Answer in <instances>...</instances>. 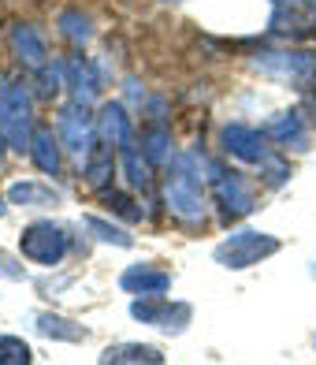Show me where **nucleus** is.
Listing matches in <instances>:
<instances>
[{
  "mask_svg": "<svg viewBox=\"0 0 316 365\" xmlns=\"http://www.w3.org/2000/svg\"><path fill=\"white\" fill-rule=\"evenodd\" d=\"M168 205L179 220L186 224H201L205 220V194H201V182L197 175L186 168V157L175 160V175L168 179Z\"/></svg>",
  "mask_w": 316,
  "mask_h": 365,
  "instance_id": "1",
  "label": "nucleus"
},
{
  "mask_svg": "<svg viewBox=\"0 0 316 365\" xmlns=\"http://www.w3.org/2000/svg\"><path fill=\"white\" fill-rule=\"evenodd\" d=\"M279 250V242L272 235H260V231H235L231 239H223L216 246V261L227 264V269H249L260 257H268Z\"/></svg>",
  "mask_w": 316,
  "mask_h": 365,
  "instance_id": "2",
  "label": "nucleus"
},
{
  "mask_svg": "<svg viewBox=\"0 0 316 365\" xmlns=\"http://www.w3.org/2000/svg\"><path fill=\"white\" fill-rule=\"evenodd\" d=\"M19 250L34 264H56L63 257V250H68V235H63L53 220H38V224H30L23 231Z\"/></svg>",
  "mask_w": 316,
  "mask_h": 365,
  "instance_id": "3",
  "label": "nucleus"
},
{
  "mask_svg": "<svg viewBox=\"0 0 316 365\" xmlns=\"http://www.w3.org/2000/svg\"><path fill=\"white\" fill-rule=\"evenodd\" d=\"M130 313L153 328H164V331H182V324L190 321V306L168 302L164 294H142V302L130 306Z\"/></svg>",
  "mask_w": 316,
  "mask_h": 365,
  "instance_id": "4",
  "label": "nucleus"
},
{
  "mask_svg": "<svg viewBox=\"0 0 316 365\" xmlns=\"http://www.w3.org/2000/svg\"><path fill=\"white\" fill-rule=\"evenodd\" d=\"M56 127H60L63 149H71V153H78V157H86L90 149H93V145H90L93 123H90V112H86V105H82V101H75L71 108H63L60 120H56Z\"/></svg>",
  "mask_w": 316,
  "mask_h": 365,
  "instance_id": "5",
  "label": "nucleus"
},
{
  "mask_svg": "<svg viewBox=\"0 0 316 365\" xmlns=\"http://www.w3.org/2000/svg\"><path fill=\"white\" fill-rule=\"evenodd\" d=\"M212 182H216V202H220V209L227 212L231 220H235V217H246V212L257 205L253 187H249V182H246L238 172H220Z\"/></svg>",
  "mask_w": 316,
  "mask_h": 365,
  "instance_id": "6",
  "label": "nucleus"
},
{
  "mask_svg": "<svg viewBox=\"0 0 316 365\" xmlns=\"http://www.w3.org/2000/svg\"><path fill=\"white\" fill-rule=\"evenodd\" d=\"M223 149L231 157H238L246 164H264L268 160V145H264V135L249 123H231L223 127Z\"/></svg>",
  "mask_w": 316,
  "mask_h": 365,
  "instance_id": "7",
  "label": "nucleus"
},
{
  "mask_svg": "<svg viewBox=\"0 0 316 365\" xmlns=\"http://www.w3.org/2000/svg\"><path fill=\"white\" fill-rule=\"evenodd\" d=\"M63 86H71L75 101L86 105L97 97V90H101V78H97L93 63H86L82 56H71V60H63Z\"/></svg>",
  "mask_w": 316,
  "mask_h": 365,
  "instance_id": "8",
  "label": "nucleus"
},
{
  "mask_svg": "<svg viewBox=\"0 0 316 365\" xmlns=\"http://www.w3.org/2000/svg\"><path fill=\"white\" fill-rule=\"evenodd\" d=\"M120 284H123L130 294H164V291H168V284H172V276L149 269V264H130Z\"/></svg>",
  "mask_w": 316,
  "mask_h": 365,
  "instance_id": "9",
  "label": "nucleus"
},
{
  "mask_svg": "<svg viewBox=\"0 0 316 365\" xmlns=\"http://www.w3.org/2000/svg\"><path fill=\"white\" fill-rule=\"evenodd\" d=\"M8 197L15 205H26V209H45V205H56L60 194L53 187H45V182H34V179H23V182H11Z\"/></svg>",
  "mask_w": 316,
  "mask_h": 365,
  "instance_id": "10",
  "label": "nucleus"
},
{
  "mask_svg": "<svg viewBox=\"0 0 316 365\" xmlns=\"http://www.w3.org/2000/svg\"><path fill=\"white\" fill-rule=\"evenodd\" d=\"M30 157H34V164L45 172V175H56L60 172V138H53V130H34V138H30Z\"/></svg>",
  "mask_w": 316,
  "mask_h": 365,
  "instance_id": "11",
  "label": "nucleus"
},
{
  "mask_svg": "<svg viewBox=\"0 0 316 365\" xmlns=\"http://www.w3.org/2000/svg\"><path fill=\"white\" fill-rule=\"evenodd\" d=\"M101 135L112 145H130V115L120 105H105V112H101Z\"/></svg>",
  "mask_w": 316,
  "mask_h": 365,
  "instance_id": "12",
  "label": "nucleus"
},
{
  "mask_svg": "<svg viewBox=\"0 0 316 365\" xmlns=\"http://www.w3.org/2000/svg\"><path fill=\"white\" fill-rule=\"evenodd\" d=\"M11 45H15V53H23L19 60H26L30 68H41L45 63V41H41V34L34 26H19L11 34Z\"/></svg>",
  "mask_w": 316,
  "mask_h": 365,
  "instance_id": "13",
  "label": "nucleus"
},
{
  "mask_svg": "<svg viewBox=\"0 0 316 365\" xmlns=\"http://www.w3.org/2000/svg\"><path fill=\"white\" fill-rule=\"evenodd\" d=\"M264 135L275 138L279 145H302L305 142V130H302V120H297V112H283L279 120H272L268 127H264Z\"/></svg>",
  "mask_w": 316,
  "mask_h": 365,
  "instance_id": "14",
  "label": "nucleus"
},
{
  "mask_svg": "<svg viewBox=\"0 0 316 365\" xmlns=\"http://www.w3.org/2000/svg\"><path fill=\"white\" fill-rule=\"evenodd\" d=\"M115 172V160H112V145H93L86 153V179L93 187H105Z\"/></svg>",
  "mask_w": 316,
  "mask_h": 365,
  "instance_id": "15",
  "label": "nucleus"
},
{
  "mask_svg": "<svg viewBox=\"0 0 316 365\" xmlns=\"http://www.w3.org/2000/svg\"><path fill=\"white\" fill-rule=\"evenodd\" d=\"M105 361H160L157 346H138V343H120V346H108Z\"/></svg>",
  "mask_w": 316,
  "mask_h": 365,
  "instance_id": "16",
  "label": "nucleus"
},
{
  "mask_svg": "<svg viewBox=\"0 0 316 365\" xmlns=\"http://www.w3.org/2000/svg\"><path fill=\"white\" fill-rule=\"evenodd\" d=\"M71 321H63V317H53V313H45V317H38V331H45V336H56V339H82L86 331H82L78 324L68 328Z\"/></svg>",
  "mask_w": 316,
  "mask_h": 365,
  "instance_id": "17",
  "label": "nucleus"
},
{
  "mask_svg": "<svg viewBox=\"0 0 316 365\" xmlns=\"http://www.w3.org/2000/svg\"><path fill=\"white\" fill-rule=\"evenodd\" d=\"M86 227L97 231V239H105V242H115V246H130V235L123 227H115V224H105L101 217H86Z\"/></svg>",
  "mask_w": 316,
  "mask_h": 365,
  "instance_id": "18",
  "label": "nucleus"
},
{
  "mask_svg": "<svg viewBox=\"0 0 316 365\" xmlns=\"http://www.w3.org/2000/svg\"><path fill=\"white\" fill-rule=\"evenodd\" d=\"M123 164H127L130 182H135V187H145V182H149V160H138L135 145H123Z\"/></svg>",
  "mask_w": 316,
  "mask_h": 365,
  "instance_id": "19",
  "label": "nucleus"
},
{
  "mask_svg": "<svg viewBox=\"0 0 316 365\" xmlns=\"http://www.w3.org/2000/svg\"><path fill=\"white\" fill-rule=\"evenodd\" d=\"M0 361H30V346L15 336H0Z\"/></svg>",
  "mask_w": 316,
  "mask_h": 365,
  "instance_id": "20",
  "label": "nucleus"
},
{
  "mask_svg": "<svg viewBox=\"0 0 316 365\" xmlns=\"http://www.w3.org/2000/svg\"><path fill=\"white\" fill-rule=\"evenodd\" d=\"M0 217H4V197H0Z\"/></svg>",
  "mask_w": 316,
  "mask_h": 365,
  "instance_id": "21",
  "label": "nucleus"
}]
</instances>
